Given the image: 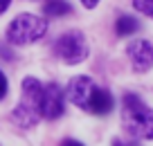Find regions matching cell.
I'll use <instances>...</instances> for the list:
<instances>
[{"label":"cell","instance_id":"6da1fadb","mask_svg":"<svg viewBox=\"0 0 153 146\" xmlns=\"http://www.w3.org/2000/svg\"><path fill=\"white\" fill-rule=\"evenodd\" d=\"M68 99L74 106L92 115H108L113 110V97L108 90L99 88L90 76H74L68 85Z\"/></svg>","mask_w":153,"mask_h":146},{"label":"cell","instance_id":"7a4b0ae2","mask_svg":"<svg viewBox=\"0 0 153 146\" xmlns=\"http://www.w3.org/2000/svg\"><path fill=\"white\" fill-rule=\"evenodd\" d=\"M122 119L124 128L133 137L153 139V110L135 94H126L122 101Z\"/></svg>","mask_w":153,"mask_h":146},{"label":"cell","instance_id":"3957f363","mask_svg":"<svg viewBox=\"0 0 153 146\" xmlns=\"http://www.w3.org/2000/svg\"><path fill=\"white\" fill-rule=\"evenodd\" d=\"M41 94H43L41 81L27 76L23 81V99H20L18 108L14 110V122L18 126L29 128L38 122V117H41Z\"/></svg>","mask_w":153,"mask_h":146},{"label":"cell","instance_id":"277c9868","mask_svg":"<svg viewBox=\"0 0 153 146\" xmlns=\"http://www.w3.org/2000/svg\"><path fill=\"white\" fill-rule=\"evenodd\" d=\"M45 32H48V23L43 18L34 14H20L7 27V41L14 45H27V43L41 41Z\"/></svg>","mask_w":153,"mask_h":146},{"label":"cell","instance_id":"5b68a950","mask_svg":"<svg viewBox=\"0 0 153 146\" xmlns=\"http://www.w3.org/2000/svg\"><path fill=\"white\" fill-rule=\"evenodd\" d=\"M54 52L63 63H81L88 56V45L81 32H68L54 45Z\"/></svg>","mask_w":153,"mask_h":146},{"label":"cell","instance_id":"8992f818","mask_svg":"<svg viewBox=\"0 0 153 146\" xmlns=\"http://www.w3.org/2000/svg\"><path fill=\"white\" fill-rule=\"evenodd\" d=\"M65 110V94L56 83L43 85L41 94V117L45 119H59Z\"/></svg>","mask_w":153,"mask_h":146},{"label":"cell","instance_id":"52a82bcc","mask_svg":"<svg viewBox=\"0 0 153 146\" xmlns=\"http://www.w3.org/2000/svg\"><path fill=\"white\" fill-rule=\"evenodd\" d=\"M126 50H128V56L135 70H149L153 65V45L149 41H144V38L133 41Z\"/></svg>","mask_w":153,"mask_h":146},{"label":"cell","instance_id":"ba28073f","mask_svg":"<svg viewBox=\"0 0 153 146\" xmlns=\"http://www.w3.org/2000/svg\"><path fill=\"white\" fill-rule=\"evenodd\" d=\"M115 29H117V34H120V36H128V34H133V32H137V29H140V23L133 18V16L124 14V16H120V18H117Z\"/></svg>","mask_w":153,"mask_h":146},{"label":"cell","instance_id":"9c48e42d","mask_svg":"<svg viewBox=\"0 0 153 146\" xmlns=\"http://www.w3.org/2000/svg\"><path fill=\"white\" fill-rule=\"evenodd\" d=\"M70 11H72V7L65 0H48L45 2V14L48 16H65Z\"/></svg>","mask_w":153,"mask_h":146},{"label":"cell","instance_id":"30bf717a","mask_svg":"<svg viewBox=\"0 0 153 146\" xmlns=\"http://www.w3.org/2000/svg\"><path fill=\"white\" fill-rule=\"evenodd\" d=\"M133 7L140 14H146L153 18V0H133Z\"/></svg>","mask_w":153,"mask_h":146},{"label":"cell","instance_id":"8fae6325","mask_svg":"<svg viewBox=\"0 0 153 146\" xmlns=\"http://www.w3.org/2000/svg\"><path fill=\"white\" fill-rule=\"evenodd\" d=\"M7 94V79H5V74L0 72V99Z\"/></svg>","mask_w":153,"mask_h":146},{"label":"cell","instance_id":"7c38bea8","mask_svg":"<svg viewBox=\"0 0 153 146\" xmlns=\"http://www.w3.org/2000/svg\"><path fill=\"white\" fill-rule=\"evenodd\" d=\"M113 146H140L137 142H131V139H115Z\"/></svg>","mask_w":153,"mask_h":146},{"label":"cell","instance_id":"4fadbf2b","mask_svg":"<svg viewBox=\"0 0 153 146\" xmlns=\"http://www.w3.org/2000/svg\"><path fill=\"white\" fill-rule=\"evenodd\" d=\"M61 146H83L81 142H76V139H63Z\"/></svg>","mask_w":153,"mask_h":146},{"label":"cell","instance_id":"5bb4252c","mask_svg":"<svg viewBox=\"0 0 153 146\" xmlns=\"http://www.w3.org/2000/svg\"><path fill=\"white\" fill-rule=\"evenodd\" d=\"M11 5V0H0V14H2V11H7V7Z\"/></svg>","mask_w":153,"mask_h":146},{"label":"cell","instance_id":"9a60e30c","mask_svg":"<svg viewBox=\"0 0 153 146\" xmlns=\"http://www.w3.org/2000/svg\"><path fill=\"white\" fill-rule=\"evenodd\" d=\"M81 2H83L86 7H88V9H92V7H95L97 2H99V0H81Z\"/></svg>","mask_w":153,"mask_h":146}]
</instances>
